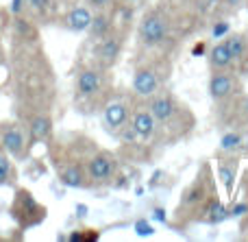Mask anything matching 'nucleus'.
<instances>
[{
  "label": "nucleus",
  "instance_id": "obj_1",
  "mask_svg": "<svg viewBox=\"0 0 248 242\" xmlns=\"http://www.w3.org/2000/svg\"><path fill=\"white\" fill-rule=\"evenodd\" d=\"M148 109L157 120V127H166V129H176V127H185L192 129V122H183V116H189L187 107L181 105L170 92H155L148 98Z\"/></svg>",
  "mask_w": 248,
  "mask_h": 242
},
{
  "label": "nucleus",
  "instance_id": "obj_2",
  "mask_svg": "<svg viewBox=\"0 0 248 242\" xmlns=\"http://www.w3.org/2000/svg\"><path fill=\"white\" fill-rule=\"evenodd\" d=\"M105 90H107V72H105V68L103 65H90V68H83L78 72L77 83H74V98L83 107H92V105L103 100Z\"/></svg>",
  "mask_w": 248,
  "mask_h": 242
},
{
  "label": "nucleus",
  "instance_id": "obj_3",
  "mask_svg": "<svg viewBox=\"0 0 248 242\" xmlns=\"http://www.w3.org/2000/svg\"><path fill=\"white\" fill-rule=\"evenodd\" d=\"M9 214H11V218L16 221V225L20 227L22 231H26V229H31V227H37L39 223H44V218H46V208L35 199L29 188H16V194H13Z\"/></svg>",
  "mask_w": 248,
  "mask_h": 242
},
{
  "label": "nucleus",
  "instance_id": "obj_4",
  "mask_svg": "<svg viewBox=\"0 0 248 242\" xmlns=\"http://www.w3.org/2000/svg\"><path fill=\"white\" fill-rule=\"evenodd\" d=\"M168 33H170V22H168L166 13L161 9H150L137 26L140 44L146 48H155L159 44H163L168 39Z\"/></svg>",
  "mask_w": 248,
  "mask_h": 242
},
{
  "label": "nucleus",
  "instance_id": "obj_5",
  "mask_svg": "<svg viewBox=\"0 0 248 242\" xmlns=\"http://www.w3.org/2000/svg\"><path fill=\"white\" fill-rule=\"evenodd\" d=\"M0 146L16 161H24L31 151L29 135L22 120H4L0 122Z\"/></svg>",
  "mask_w": 248,
  "mask_h": 242
},
{
  "label": "nucleus",
  "instance_id": "obj_6",
  "mask_svg": "<svg viewBox=\"0 0 248 242\" xmlns=\"http://www.w3.org/2000/svg\"><path fill=\"white\" fill-rule=\"evenodd\" d=\"M87 170V181L100 186V183H109L118 175V160L113 153L109 151H96L85 160Z\"/></svg>",
  "mask_w": 248,
  "mask_h": 242
},
{
  "label": "nucleus",
  "instance_id": "obj_7",
  "mask_svg": "<svg viewBox=\"0 0 248 242\" xmlns=\"http://www.w3.org/2000/svg\"><path fill=\"white\" fill-rule=\"evenodd\" d=\"M242 92V83L237 79L235 72L229 70H216L209 79V94L214 100L222 103V100H229L233 96H237Z\"/></svg>",
  "mask_w": 248,
  "mask_h": 242
},
{
  "label": "nucleus",
  "instance_id": "obj_8",
  "mask_svg": "<svg viewBox=\"0 0 248 242\" xmlns=\"http://www.w3.org/2000/svg\"><path fill=\"white\" fill-rule=\"evenodd\" d=\"M22 125L29 135V144H42L52 133V118L48 112H31L22 116Z\"/></svg>",
  "mask_w": 248,
  "mask_h": 242
},
{
  "label": "nucleus",
  "instance_id": "obj_9",
  "mask_svg": "<svg viewBox=\"0 0 248 242\" xmlns=\"http://www.w3.org/2000/svg\"><path fill=\"white\" fill-rule=\"evenodd\" d=\"M161 85V72L153 64H144L133 74V94L140 98H150Z\"/></svg>",
  "mask_w": 248,
  "mask_h": 242
},
{
  "label": "nucleus",
  "instance_id": "obj_10",
  "mask_svg": "<svg viewBox=\"0 0 248 242\" xmlns=\"http://www.w3.org/2000/svg\"><path fill=\"white\" fill-rule=\"evenodd\" d=\"M57 175H59L61 183L68 186V188H85V186H90V181H87L85 161L57 160Z\"/></svg>",
  "mask_w": 248,
  "mask_h": 242
},
{
  "label": "nucleus",
  "instance_id": "obj_11",
  "mask_svg": "<svg viewBox=\"0 0 248 242\" xmlns=\"http://www.w3.org/2000/svg\"><path fill=\"white\" fill-rule=\"evenodd\" d=\"M128 120H131V109L124 100H111L103 107V127L107 133L118 135Z\"/></svg>",
  "mask_w": 248,
  "mask_h": 242
},
{
  "label": "nucleus",
  "instance_id": "obj_12",
  "mask_svg": "<svg viewBox=\"0 0 248 242\" xmlns=\"http://www.w3.org/2000/svg\"><path fill=\"white\" fill-rule=\"evenodd\" d=\"M120 52H122V37L118 33H113V31L109 35H105V37L96 39L94 55L98 59V65H103V68H109V65L116 64Z\"/></svg>",
  "mask_w": 248,
  "mask_h": 242
},
{
  "label": "nucleus",
  "instance_id": "obj_13",
  "mask_svg": "<svg viewBox=\"0 0 248 242\" xmlns=\"http://www.w3.org/2000/svg\"><path fill=\"white\" fill-rule=\"evenodd\" d=\"M131 127L133 131H135V135L140 140H153L155 138V131H157V120H155V116L150 113L148 107H140L135 109V112L131 113Z\"/></svg>",
  "mask_w": 248,
  "mask_h": 242
},
{
  "label": "nucleus",
  "instance_id": "obj_14",
  "mask_svg": "<svg viewBox=\"0 0 248 242\" xmlns=\"http://www.w3.org/2000/svg\"><path fill=\"white\" fill-rule=\"evenodd\" d=\"M92 17H94L92 9L87 7V4H81V7H74V9H70V11L65 13L63 26L65 29H70V31H74V33H83V31L90 29Z\"/></svg>",
  "mask_w": 248,
  "mask_h": 242
},
{
  "label": "nucleus",
  "instance_id": "obj_15",
  "mask_svg": "<svg viewBox=\"0 0 248 242\" xmlns=\"http://www.w3.org/2000/svg\"><path fill=\"white\" fill-rule=\"evenodd\" d=\"M207 61H209L211 72H216V70H229L233 64H235V61H233V55H231V48H229V44H227V39H224V42H218L214 48H211Z\"/></svg>",
  "mask_w": 248,
  "mask_h": 242
},
{
  "label": "nucleus",
  "instance_id": "obj_16",
  "mask_svg": "<svg viewBox=\"0 0 248 242\" xmlns=\"http://www.w3.org/2000/svg\"><path fill=\"white\" fill-rule=\"evenodd\" d=\"M90 35L94 39H100L105 35H109L113 31V24H111V17L107 16V11H96L94 17H92V24H90Z\"/></svg>",
  "mask_w": 248,
  "mask_h": 242
},
{
  "label": "nucleus",
  "instance_id": "obj_17",
  "mask_svg": "<svg viewBox=\"0 0 248 242\" xmlns=\"http://www.w3.org/2000/svg\"><path fill=\"white\" fill-rule=\"evenodd\" d=\"M207 201V183L205 179H198L183 196V208H196V205Z\"/></svg>",
  "mask_w": 248,
  "mask_h": 242
},
{
  "label": "nucleus",
  "instance_id": "obj_18",
  "mask_svg": "<svg viewBox=\"0 0 248 242\" xmlns=\"http://www.w3.org/2000/svg\"><path fill=\"white\" fill-rule=\"evenodd\" d=\"M227 44H229V48H231L233 61L246 59V55H248V39H246V35H242V33L229 35V37H227Z\"/></svg>",
  "mask_w": 248,
  "mask_h": 242
},
{
  "label": "nucleus",
  "instance_id": "obj_19",
  "mask_svg": "<svg viewBox=\"0 0 248 242\" xmlns=\"http://www.w3.org/2000/svg\"><path fill=\"white\" fill-rule=\"evenodd\" d=\"M13 179V164H11V157L9 153L0 146V188L9 186Z\"/></svg>",
  "mask_w": 248,
  "mask_h": 242
},
{
  "label": "nucleus",
  "instance_id": "obj_20",
  "mask_svg": "<svg viewBox=\"0 0 248 242\" xmlns=\"http://www.w3.org/2000/svg\"><path fill=\"white\" fill-rule=\"evenodd\" d=\"M235 170H237V166H235V161H233V160H224V161H220L218 175H220V179H222V183H224V188H227V190H231V188H233Z\"/></svg>",
  "mask_w": 248,
  "mask_h": 242
},
{
  "label": "nucleus",
  "instance_id": "obj_21",
  "mask_svg": "<svg viewBox=\"0 0 248 242\" xmlns=\"http://www.w3.org/2000/svg\"><path fill=\"white\" fill-rule=\"evenodd\" d=\"M50 7H52V0H26V9L39 13V16L48 13L50 11Z\"/></svg>",
  "mask_w": 248,
  "mask_h": 242
},
{
  "label": "nucleus",
  "instance_id": "obj_22",
  "mask_svg": "<svg viewBox=\"0 0 248 242\" xmlns=\"http://www.w3.org/2000/svg\"><path fill=\"white\" fill-rule=\"evenodd\" d=\"M85 4L94 11H107L111 7V0H85Z\"/></svg>",
  "mask_w": 248,
  "mask_h": 242
},
{
  "label": "nucleus",
  "instance_id": "obj_23",
  "mask_svg": "<svg viewBox=\"0 0 248 242\" xmlns=\"http://www.w3.org/2000/svg\"><path fill=\"white\" fill-rule=\"evenodd\" d=\"M11 11H13V16H24L26 0H11Z\"/></svg>",
  "mask_w": 248,
  "mask_h": 242
},
{
  "label": "nucleus",
  "instance_id": "obj_24",
  "mask_svg": "<svg viewBox=\"0 0 248 242\" xmlns=\"http://www.w3.org/2000/svg\"><path fill=\"white\" fill-rule=\"evenodd\" d=\"M126 4H135V2H140V0H124Z\"/></svg>",
  "mask_w": 248,
  "mask_h": 242
},
{
  "label": "nucleus",
  "instance_id": "obj_25",
  "mask_svg": "<svg viewBox=\"0 0 248 242\" xmlns=\"http://www.w3.org/2000/svg\"><path fill=\"white\" fill-rule=\"evenodd\" d=\"M0 64H2V55H0Z\"/></svg>",
  "mask_w": 248,
  "mask_h": 242
}]
</instances>
